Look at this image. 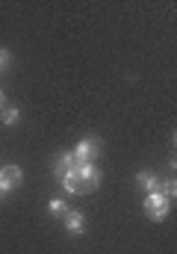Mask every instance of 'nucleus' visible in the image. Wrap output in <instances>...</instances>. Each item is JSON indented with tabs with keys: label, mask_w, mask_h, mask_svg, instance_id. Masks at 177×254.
I'll use <instances>...</instances> for the list:
<instances>
[{
	"label": "nucleus",
	"mask_w": 177,
	"mask_h": 254,
	"mask_svg": "<svg viewBox=\"0 0 177 254\" xmlns=\"http://www.w3.org/2000/svg\"><path fill=\"white\" fill-rule=\"evenodd\" d=\"M9 60H12V57H9V51H6V48H0V71L9 65Z\"/></svg>",
	"instance_id": "12"
},
{
	"label": "nucleus",
	"mask_w": 177,
	"mask_h": 254,
	"mask_svg": "<svg viewBox=\"0 0 177 254\" xmlns=\"http://www.w3.org/2000/svg\"><path fill=\"white\" fill-rule=\"evenodd\" d=\"M57 178L62 181V190L68 192V195H83L80 181H77V166H74V169H68V172H62V175H57Z\"/></svg>",
	"instance_id": "5"
},
{
	"label": "nucleus",
	"mask_w": 177,
	"mask_h": 254,
	"mask_svg": "<svg viewBox=\"0 0 177 254\" xmlns=\"http://www.w3.org/2000/svg\"><path fill=\"white\" fill-rule=\"evenodd\" d=\"M21 181H24V175H21V169L18 166H6V169H0V192H12L21 187Z\"/></svg>",
	"instance_id": "3"
},
{
	"label": "nucleus",
	"mask_w": 177,
	"mask_h": 254,
	"mask_svg": "<svg viewBox=\"0 0 177 254\" xmlns=\"http://www.w3.org/2000/svg\"><path fill=\"white\" fill-rule=\"evenodd\" d=\"M98 151H101V145H98L95 139H83V142H77V148H74L71 154H74L77 163H92V160L98 157Z\"/></svg>",
	"instance_id": "4"
},
{
	"label": "nucleus",
	"mask_w": 177,
	"mask_h": 254,
	"mask_svg": "<svg viewBox=\"0 0 177 254\" xmlns=\"http://www.w3.org/2000/svg\"><path fill=\"white\" fill-rule=\"evenodd\" d=\"M48 210H51V216H65V213H68V204H65L62 198H51Z\"/></svg>",
	"instance_id": "9"
},
{
	"label": "nucleus",
	"mask_w": 177,
	"mask_h": 254,
	"mask_svg": "<svg viewBox=\"0 0 177 254\" xmlns=\"http://www.w3.org/2000/svg\"><path fill=\"white\" fill-rule=\"evenodd\" d=\"M163 195H166V198H169V201H172V198H175L177 195V187H175V181H166V184H163Z\"/></svg>",
	"instance_id": "10"
},
{
	"label": "nucleus",
	"mask_w": 177,
	"mask_h": 254,
	"mask_svg": "<svg viewBox=\"0 0 177 254\" xmlns=\"http://www.w3.org/2000/svg\"><path fill=\"white\" fill-rule=\"evenodd\" d=\"M15 122H18V110H6V113H3V125L12 127Z\"/></svg>",
	"instance_id": "11"
},
{
	"label": "nucleus",
	"mask_w": 177,
	"mask_h": 254,
	"mask_svg": "<svg viewBox=\"0 0 177 254\" xmlns=\"http://www.w3.org/2000/svg\"><path fill=\"white\" fill-rule=\"evenodd\" d=\"M74 166H77L74 154H71V151H65V154H59V160H57V166H54V172H57V175H62V172H68V169H74Z\"/></svg>",
	"instance_id": "8"
},
{
	"label": "nucleus",
	"mask_w": 177,
	"mask_h": 254,
	"mask_svg": "<svg viewBox=\"0 0 177 254\" xmlns=\"http://www.w3.org/2000/svg\"><path fill=\"white\" fill-rule=\"evenodd\" d=\"M0 110H3V92H0Z\"/></svg>",
	"instance_id": "13"
},
{
	"label": "nucleus",
	"mask_w": 177,
	"mask_h": 254,
	"mask_svg": "<svg viewBox=\"0 0 177 254\" xmlns=\"http://www.w3.org/2000/svg\"><path fill=\"white\" fill-rule=\"evenodd\" d=\"M77 181H80V190L83 192L98 190V184H101V169H98L95 163H77Z\"/></svg>",
	"instance_id": "2"
},
{
	"label": "nucleus",
	"mask_w": 177,
	"mask_h": 254,
	"mask_svg": "<svg viewBox=\"0 0 177 254\" xmlns=\"http://www.w3.org/2000/svg\"><path fill=\"white\" fill-rule=\"evenodd\" d=\"M83 213H77V210H68L65 213V228H68V234H83Z\"/></svg>",
	"instance_id": "6"
},
{
	"label": "nucleus",
	"mask_w": 177,
	"mask_h": 254,
	"mask_svg": "<svg viewBox=\"0 0 177 254\" xmlns=\"http://www.w3.org/2000/svg\"><path fill=\"white\" fill-rule=\"evenodd\" d=\"M169 207H172V201H169L163 192H148V195H145V213H148L151 219L163 222V219L169 216Z\"/></svg>",
	"instance_id": "1"
},
{
	"label": "nucleus",
	"mask_w": 177,
	"mask_h": 254,
	"mask_svg": "<svg viewBox=\"0 0 177 254\" xmlns=\"http://www.w3.org/2000/svg\"><path fill=\"white\" fill-rule=\"evenodd\" d=\"M136 184L145 192H160V181H157L154 175H148V172H139V175H136Z\"/></svg>",
	"instance_id": "7"
}]
</instances>
